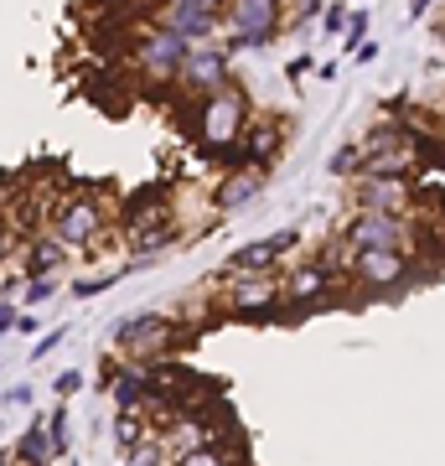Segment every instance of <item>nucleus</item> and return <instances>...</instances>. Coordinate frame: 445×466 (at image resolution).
Wrapping results in <instances>:
<instances>
[{"instance_id":"nucleus-5","label":"nucleus","mask_w":445,"mask_h":466,"mask_svg":"<svg viewBox=\"0 0 445 466\" xmlns=\"http://www.w3.org/2000/svg\"><path fill=\"white\" fill-rule=\"evenodd\" d=\"M244 130V94L238 88H213L207 104H202V135H207V146H233Z\"/></svg>"},{"instance_id":"nucleus-14","label":"nucleus","mask_w":445,"mask_h":466,"mask_svg":"<svg viewBox=\"0 0 445 466\" xmlns=\"http://www.w3.org/2000/svg\"><path fill=\"white\" fill-rule=\"evenodd\" d=\"M52 456V441H47V420H36L32 431L16 441V461H47Z\"/></svg>"},{"instance_id":"nucleus-3","label":"nucleus","mask_w":445,"mask_h":466,"mask_svg":"<svg viewBox=\"0 0 445 466\" xmlns=\"http://www.w3.org/2000/svg\"><path fill=\"white\" fill-rule=\"evenodd\" d=\"M171 342H182V327H177V321H166V317H156V311L125 317L115 327V348L135 352V358H156V352L171 348Z\"/></svg>"},{"instance_id":"nucleus-18","label":"nucleus","mask_w":445,"mask_h":466,"mask_svg":"<svg viewBox=\"0 0 445 466\" xmlns=\"http://www.w3.org/2000/svg\"><path fill=\"white\" fill-rule=\"evenodd\" d=\"M47 441H52V456H67V410L63 404L47 415Z\"/></svg>"},{"instance_id":"nucleus-23","label":"nucleus","mask_w":445,"mask_h":466,"mask_svg":"<svg viewBox=\"0 0 445 466\" xmlns=\"http://www.w3.org/2000/svg\"><path fill=\"white\" fill-rule=\"evenodd\" d=\"M5 404H11V410H26V404H32V389H26V383L5 389Z\"/></svg>"},{"instance_id":"nucleus-4","label":"nucleus","mask_w":445,"mask_h":466,"mask_svg":"<svg viewBox=\"0 0 445 466\" xmlns=\"http://www.w3.org/2000/svg\"><path fill=\"white\" fill-rule=\"evenodd\" d=\"M275 16H280V0H233L228 5V52L244 47H264L269 32H275Z\"/></svg>"},{"instance_id":"nucleus-12","label":"nucleus","mask_w":445,"mask_h":466,"mask_svg":"<svg viewBox=\"0 0 445 466\" xmlns=\"http://www.w3.org/2000/svg\"><path fill=\"white\" fill-rule=\"evenodd\" d=\"M259 192H264V171L259 167H238L228 182L213 192V202H217V213H238V208H248Z\"/></svg>"},{"instance_id":"nucleus-11","label":"nucleus","mask_w":445,"mask_h":466,"mask_svg":"<svg viewBox=\"0 0 445 466\" xmlns=\"http://www.w3.org/2000/svg\"><path fill=\"white\" fill-rule=\"evenodd\" d=\"M358 275L368 285H404L410 280V265L399 249H358Z\"/></svg>"},{"instance_id":"nucleus-30","label":"nucleus","mask_w":445,"mask_h":466,"mask_svg":"<svg viewBox=\"0 0 445 466\" xmlns=\"http://www.w3.org/2000/svg\"><path fill=\"white\" fill-rule=\"evenodd\" d=\"M425 5H435V0H414V5H410V16H425Z\"/></svg>"},{"instance_id":"nucleus-27","label":"nucleus","mask_w":445,"mask_h":466,"mask_svg":"<svg viewBox=\"0 0 445 466\" xmlns=\"http://www.w3.org/2000/svg\"><path fill=\"white\" fill-rule=\"evenodd\" d=\"M11 327H16V306H11V300H0V332H11Z\"/></svg>"},{"instance_id":"nucleus-29","label":"nucleus","mask_w":445,"mask_h":466,"mask_svg":"<svg viewBox=\"0 0 445 466\" xmlns=\"http://www.w3.org/2000/svg\"><path fill=\"white\" fill-rule=\"evenodd\" d=\"M182 5H202V11H217L223 0H182Z\"/></svg>"},{"instance_id":"nucleus-21","label":"nucleus","mask_w":445,"mask_h":466,"mask_svg":"<svg viewBox=\"0 0 445 466\" xmlns=\"http://www.w3.org/2000/svg\"><path fill=\"white\" fill-rule=\"evenodd\" d=\"M321 280H327L321 269H300V275H296V290H300V296H311V290H321Z\"/></svg>"},{"instance_id":"nucleus-26","label":"nucleus","mask_w":445,"mask_h":466,"mask_svg":"<svg viewBox=\"0 0 445 466\" xmlns=\"http://www.w3.org/2000/svg\"><path fill=\"white\" fill-rule=\"evenodd\" d=\"M63 337H67L63 327H57V332H47V337H42V342H36V352H32V358H47V352L57 348V342H63Z\"/></svg>"},{"instance_id":"nucleus-10","label":"nucleus","mask_w":445,"mask_h":466,"mask_svg":"<svg viewBox=\"0 0 445 466\" xmlns=\"http://www.w3.org/2000/svg\"><path fill=\"white\" fill-rule=\"evenodd\" d=\"M161 26L182 32L187 42H202V36H213L217 11H202V5H182V0H166V5H161Z\"/></svg>"},{"instance_id":"nucleus-9","label":"nucleus","mask_w":445,"mask_h":466,"mask_svg":"<svg viewBox=\"0 0 445 466\" xmlns=\"http://www.w3.org/2000/svg\"><path fill=\"white\" fill-rule=\"evenodd\" d=\"M358 198H363V208H383V213H404L410 208V187H404V177H394V171H368V177H358Z\"/></svg>"},{"instance_id":"nucleus-7","label":"nucleus","mask_w":445,"mask_h":466,"mask_svg":"<svg viewBox=\"0 0 445 466\" xmlns=\"http://www.w3.org/2000/svg\"><path fill=\"white\" fill-rule=\"evenodd\" d=\"M177 84L187 94H213V88L228 84V47H192V57L182 63Z\"/></svg>"},{"instance_id":"nucleus-15","label":"nucleus","mask_w":445,"mask_h":466,"mask_svg":"<svg viewBox=\"0 0 445 466\" xmlns=\"http://www.w3.org/2000/svg\"><path fill=\"white\" fill-rule=\"evenodd\" d=\"M269 265H275V244H269V238H259V244H244V249L233 254L228 275H233V269H269Z\"/></svg>"},{"instance_id":"nucleus-20","label":"nucleus","mask_w":445,"mask_h":466,"mask_svg":"<svg viewBox=\"0 0 445 466\" xmlns=\"http://www.w3.org/2000/svg\"><path fill=\"white\" fill-rule=\"evenodd\" d=\"M52 290H57L52 275H32V296H26V300H32V306H36V300H52Z\"/></svg>"},{"instance_id":"nucleus-22","label":"nucleus","mask_w":445,"mask_h":466,"mask_svg":"<svg viewBox=\"0 0 445 466\" xmlns=\"http://www.w3.org/2000/svg\"><path fill=\"white\" fill-rule=\"evenodd\" d=\"M52 389H57V394H78V389H83V373H78V368H67L63 379H52Z\"/></svg>"},{"instance_id":"nucleus-17","label":"nucleus","mask_w":445,"mask_h":466,"mask_svg":"<svg viewBox=\"0 0 445 466\" xmlns=\"http://www.w3.org/2000/svg\"><path fill=\"white\" fill-rule=\"evenodd\" d=\"M331 177H358L363 171V146H337L331 150V161H327Z\"/></svg>"},{"instance_id":"nucleus-28","label":"nucleus","mask_w":445,"mask_h":466,"mask_svg":"<svg viewBox=\"0 0 445 466\" xmlns=\"http://www.w3.org/2000/svg\"><path fill=\"white\" fill-rule=\"evenodd\" d=\"M342 21H347L342 5H331V11H327V32H342Z\"/></svg>"},{"instance_id":"nucleus-6","label":"nucleus","mask_w":445,"mask_h":466,"mask_svg":"<svg viewBox=\"0 0 445 466\" xmlns=\"http://www.w3.org/2000/svg\"><path fill=\"white\" fill-rule=\"evenodd\" d=\"M347 244L352 249H399L404 244V218L383 213V208H363L347 223Z\"/></svg>"},{"instance_id":"nucleus-2","label":"nucleus","mask_w":445,"mask_h":466,"mask_svg":"<svg viewBox=\"0 0 445 466\" xmlns=\"http://www.w3.org/2000/svg\"><path fill=\"white\" fill-rule=\"evenodd\" d=\"M228 311L248 321H269V317H280V290H275V280H264V269H233Z\"/></svg>"},{"instance_id":"nucleus-16","label":"nucleus","mask_w":445,"mask_h":466,"mask_svg":"<svg viewBox=\"0 0 445 466\" xmlns=\"http://www.w3.org/2000/svg\"><path fill=\"white\" fill-rule=\"evenodd\" d=\"M140 441H146V425L135 420V410H119V415H115V446L125 451V456H130V451L140 446Z\"/></svg>"},{"instance_id":"nucleus-8","label":"nucleus","mask_w":445,"mask_h":466,"mask_svg":"<svg viewBox=\"0 0 445 466\" xmlns=\"http://www.w3.org/2000/svg\"><path fill=\"white\" fill-rule=\"evenodd\" d=\"M99 228H104V208L99 202H88V198L57 208V223H52V233H57L63 244H88Z\"/></svg>"},{"instance_id":"nucleus-1","label":"nucleus","mask_w":445,"mask_h":466,"mask_svg":"<svg viewBox=\"0 0 445 466\" xmlns=\"http://www.w3.org/2000/svg\"><path fill=\"white\" fill-rule=\"evenodd\" d=\"M192 47H197V42H187L182 32H171V26L156 21V32H146L140 42H135V63H140L146 78H161V84H166V78H177V73H182V63L192 57Z\"/></svg>"},{"instance_id":"nucleus-24","label":"nucleus","mask_w":445,"mask_h":466,"mask_svg":"<svg viewBox=\"0 0 445 466\" xmlns=\"http://www.w3.org/2000/svg\"><path fill=\"white\" fill-rule=\"evenodd\" d=\"M269 244H275V254H285V249H296V244H300V233H296V228H280Z\"/></svg>"},{"instance_id":"nucleus-19","label":"nucleus","mask_w":445,"mask_h":466,"mask_svg":"<svg viewBox=\"0 0 445 466\" xmlns=\"http://www.w3.org/2000/svg\"><path fill=\"white\" fill-rule=\"evenodd\" d=\"M119 275H125V269H115V275H99V280H78V285H73V296H99V290H109Z\"/></svg>"},{"instance_id":"nucleus-13","label":"nucleus","mask_w":445,"mask_h":466,"mask_svg":"<svg viewBox=\"0 0 445 466\" xmlns=\"http://www.w3.org/2000/svg\"><path fill=\"white\" fill-rule=\"evenodd\" d=\"M63 249H67V244L57 238V233H52V238H36V244H32V259H26V275H57V265L67 259Z\"/></svg>"},{"instance_id":"nucleus-25","label":"nucleus","mask_w":445,"mask_h":466,"mask_svg":"<svg viewBox=\"0 0 445 466\" xmlns=\"http://www.w3.org/2000/svg\"><path fill=\"white\" fill-rule=\"evenodd\" d=\"M363 32H368V16L358 11V16H352V26H347V47H358V42H363Z\"/></svg>"}]
</instances>
